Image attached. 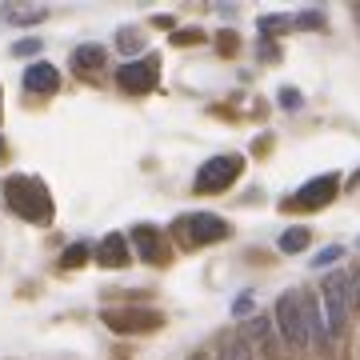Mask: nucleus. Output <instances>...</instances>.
<instances>
[{
    "mask_svg": "<svg viewBox=\"0 0 360 360\" xmlns=\"http://www.w3.org/2000/svg\"><path fill=\"white\" fill-rule=\"evenodd\" d=\"M4 193H8V208H13L16 217H25V220H49L52 217L49 188H44L40 180H32V176H8Z\"/></svg>",
    "mask_w": 360,
    "mask_h": 360,
    "instance_id": "obj_1",
    "label": "nucleus"
},
{
    "mask_svg": "<svg viewBox=\"0 0 360 360\" xmlns=\"http://www.w3.org/2000/svg\"><path fill=\"white\" fill-rule=\"evenodd\" d=\"M276 328L288 348H309V316H304V300L296 292H284L276 300Z\"/></svg>",
    "mask_w": 360,
    "mask_h": 360,
    "instance_id": "obj_2",
    "label": "nucleus"
},
{
    "mask_svg": "<svg viewBox=\"0 0 360 360\" xmlns=\"http://www.w3.org/2000/svg\"><path fill=\"white\" fill-rule=\"evenodd\" d=\"M345 312H348V276L336 269L333 276L324 281V328H328V336L340 333Z\"/></svg>",
    "mask_w": 360,
    "mask_h": 360,
    "instance_id": "obj_3",
    "label": "nucleus"
},
{
    "mask_svg": "<svg viewBox=\"0 0 360 360\" xmlns=\"http://www.w3.org/2000/svg\"><path fill=\"white\" fill-rule=\"evenodd\" d=\"M240 168H245L240 156H212V160L196 172V188H200V193H220V188H229L232 180L240 176Z\"/></svg>",
    "mask_w": 360,
    "mask_h": 360,
    "instance_id": "obj_4",
    "label": "nucleus"
},
{
    "mask_svg": "<svg viewBox=\"0 0 360 360\" xmlns=\"http://www.w3.org/2000/svg\"><path fill=\"white\" fill-rule=\"evenodd\" d=\"M180 229H184V236L193 245H212V240H224L229 236V220L212 217V212H193V217L180 220Z\"/></svg>",
    "mask_w": 360,
    "mask_h": 360,
    "instance_id": "obj_5",
    "label": "nucleus"
},
{
    "mask_svg": "<svg viewBox=\"0 0 360 360\" xmlns=\"http://www.w3.org/2000/svg\"><path fill=\"white\" fill-rule=\"evenodd\" d=\"M116 84L124 92H148L156 84V56H144V60H129V65L116 68Z\"/></svg>",
    "mask_w": 360,
    "mask_h": 360,
    "instance_id": "obj_6",
    "label": "nucleus"
},
{
    "mask_svg": "<svg viewBox=\"0 0 360 360\" xmlns=\"http://www.w3.org/2000/svg\"><path fill=\"white\" fill-rule=\"evenodd\" d=\"M108 328L116 333H132V328H160V312H144V309H116L104 312Z\"/></svg>",
    "mask_w": 360,
    "mask_h": 360,
    "instance_id": "obj_7",
    "label": "nucleus"
},
{
    "mask_svg": "<svg viewBox=\"0 0 360 360\" xmlns=\"http://www.w3.org/2000/svg\"><path fill=\"white\" fill-rule=\"evenodd\" d=\"M336 193H340V176H316V180H309V184L296 193V205H304V208H324Z\"/></svg>",
    "mask_w": 360,
    "mask_h": 360,
    "instance_id": "obj_8",
    "label": "nucleus"
},
{
    "mask_svg": "<svg viewBox=\"0 0 360 360\" xmlns=\"http://www.w3.org/2000/svg\"><path fill=\"white\" fill-rule=\"evenodd\" d=\"M132 245H136V252H141L144 260H153V264H160V260H165L160 232H156L153 224H136V229H132Z\"/></svg>",
    "mask_w": 360,
    "mask_h": 360,
    "instance_id": "obj_9",
    "label": "nucleus"
},
{
    "mask_svg": "<svg viewBox=\"0 0 360 360\" xmlns=\"http://www.w3.org/2000/svg\"><path fill=\"white\" fill-rule=\"evenodd\" d=\"M56 84H60V72L52 65H44V60L25 68V89L28 92H56Z\"/></svg>",
    "mask_w": 360,
    "mask_h": 360,
    "instance_id": "obj_10",
    "label": "nucleus"
},
{
    "mask_svg": "<svg viewBox=\"0 0 360 360\" xmlns=\"http://www.w3.org/2000/svg\"><path fill=\"white\" fill-rule=\"evenodd\" d=\"M96 257H101V264H108V269H124V264H129V240H124V236H104Z\"/></svg>",
    "mask_w": 360,
    "mask_h": 360,
    "instance_id": "obj_11",
    "label": "nucleus"
},
{
    "mask_svg": "<svg viewBox=\"0 0 360 360\" xmlns=\"http://www.w3.org/2000/svg\"><path fill=\"white\" fill-rule=\"evenodd\" d=\"M104 60H108V52H104L101 44H80V49L72 52V65H77V72H80V68H84V72L104 68Z\"/></svg>",
    "mask_w": 360,
    "mask_h": 360,
    "instance_id": "obj_12",
    "label": "nucleus"
},
{
    "mask_svg": "<svg viewBox=\"0 0 360 360\" xmlns=\"http://www.w3.org/2000/svg\"><path fill=\"white\" fill-rule=\"evenodd\" d=\"M245 333L252 336V340H257L269 356H276V340H272V328H269V321H264V316H252V321L245 324Z\"/></svg>",
    "mask_w": 360,
    "mask_h": 360,
    "instance_id": "obj_13",
    "label": "nucleus"
},
{
    "mask_svg": "<svg viewBox=\"0 0 360 360\" xmlns=\"http://www.w3.org/2000/svg\"><path fill=\"white\" fill-rule=\"evenodd\" d=\"M276 245H281V252H304V248H309V229H304V224H292V229L281 232Z\"/></svg>",
    "mask_w": 360,
    "mask_h": 360,
    "instance_id": "obj_14",
    "label": "nucleus"
},
{
    "mask_svg": "<svg viewBox=\"0 0 360 360\" xmlns=\"http://www.w3.org/2000/svg\"><path fill=\"white\" fill-rule=\"evenodd\" d=\"M44 16H49L44 4H37V8H4V20L8 25H40Z\"/></svg>",
    "mask_w": 360,
    "mask_h": 360,
    "instance_id": "obj_15",
    "label": "nucleus"
},
{
    "mask_svg": "<svg viewBox=\"0 0 360 360\" xmlns=\"http://www.w3.org/2000/svg\"><path fill=\"white\" fill-rule=\"evenodd\" d=\"M217 360H257V356H252V348H248L245 336H232V340L220 345V356Z\"/></svg>",
    "mask_w": 360,
    "mask_h": 360,
    "instance_id": "obj_16",
    "label": "nucleus"
},
{
    "mask_svg": "<svg viewBox=\"0 0 360 360\" xmlns=\"http://www.w3.org/2000/svg\"><path fill=\"white\" fill-rule=\"evenodd\" d=\"M345 257V248L340 245H333V248H321V252H316V260H312V264H316V269H328V264H336V260Z\"/></svg>",
    "mask_w": 360,
    "mask_h": 360,
    "instance_id": "obj_17",
    "label": "nucleus"
},
{
    "mask_svg": "<svg viewBox=\"0 0 360 360\" xmlns=\"http://www.w3.org/2000/svg\"><path fill=\"white\" fill-rule=\"evenodd\" d=\"M89 260V248L84 245H68L65 248V269H77V264H84Z\"/></svg>",
    "mask_w": 360,
    "mask_h": 360,
    "instance_id": "obj_18",
    "label": "nucleus"
},
{
    "mask_svg": "<svg viewBox=\"0 0 360 360\" xmlns=\"http://www.w3.org/2000/svg\"><path fill=\"white\" fill-rule=\"evenodd\" d=\"M260 28L264 32H281V28H288V16H260Z\"/></svg>",
    "mask_w": 360,
    "mask_h": 360,
    "instance_id": "obj_19",
    "label": "nucleus"
},
{
    "mask_svg": "<svg viewBox=\"0 0 360 360\" xmlns=\"http://www.w3.org/2000/svg\"><path fill=\"white\" fill-rule=\"evenodd\" d=\"M348 304L360 309V272H356V276H348Z\"/></svg>",
    "mask_w": 360,
    "mask_h": 360,
    "instance_id": "obj_20",
    "label": "nucleus"
},
{
    "mask_svg": "<svg viewBox=\"0 0 360 360\" xmlns=\"http://www.w3.org/2000/svg\"><path fill=\"white\" fill-rule=\"evenodd\" d=\"M37 49H40V40H20V44H13V52H16V56H32Z\"/></svg>",
    "mask_w": 360,
    "mask_h": 360,
    "instance_id": "obj_21",
    "label": "nucleus"
},
{
    "mask_svg": "<svg viewBox=\"0 0 360 360\" xmlns=\"http://www.w3.org/2000/svg\"><path fill=\"white\" fill-rule=\"evenodd\" d=\"M232 312H236V316H248V312H252V300H248V296H240V300L232 304Z\"/></svg>",
    "mask_w": 360,
    "mask_h": 360,
    "instance_id": "obj_22",
    "label": "nucleus"
},
{
    "mask_svg": "<svg viewBox=\"0 0 360 360\" xmlns=\"http://www.w3.org/2000/svg\"><path fill=\"white\" fill-rule=\"evenodd\" d=\"M281 101H284V108H296V104H300V101H296V92H292V89H284V92H281Z\"/></svg>",
    "mask_w": 360,
    "mask_h": 360,
    "instance_id": "obj_23",
    "label": "nucleus"
},
{
    "mask_svg": "<svg viewBox=\"0 0 360 360\" xmlns=\"http://www.w3.org/2000/svg\"><path fill=\"white\" fill-rule=\"evenodd\" d=\"M193 360H208V352H196V356Z\"/></svg>",
    "mask_w": 360,
    "mask_h": 360,
    "instance_id": "obj_24",
    "label": "nucleus"
}]
</instances>
